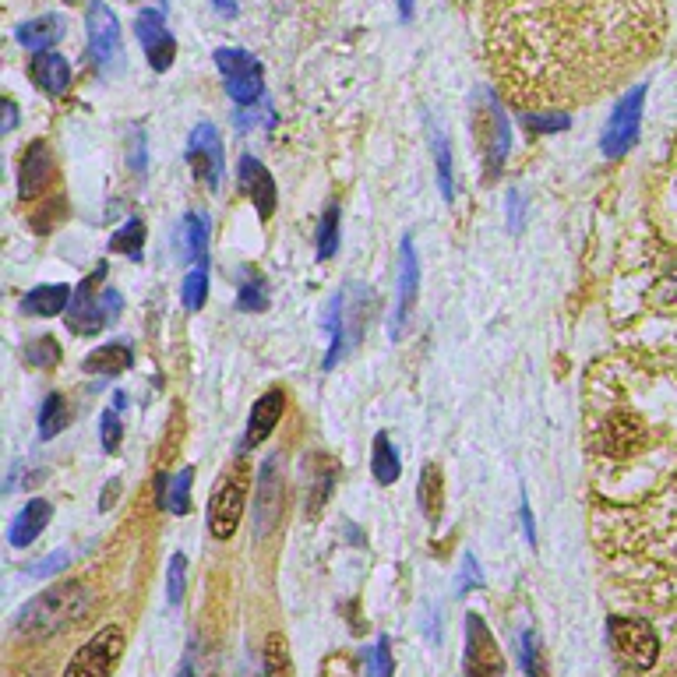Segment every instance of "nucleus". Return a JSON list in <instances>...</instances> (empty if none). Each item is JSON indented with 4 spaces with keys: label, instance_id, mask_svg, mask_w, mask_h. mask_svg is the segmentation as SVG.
<instances>
[{
    "label": "nucleus",
    "instance_id": "1",
    "mask_svg": "<svg viewBox=\"0 0 677 677\" xmlns=\"http://www.w3.org/2000/svg\"><path fill=\"white\" fill-rule=\"evenodd\" d=\"M653 0H487V53L519 106H575L639 60Z\"/></svg>",
    "mask_w": 677,
    "mask_h": 677
},
{
    "label": "nucleus",
    "instance_id": "2",
    "mask_svg": "<svg viewBox=\"0 0 677 677\" xmlns=\"http://www.w3.org/2000/svg\"><path fill=\"white\" fill-rule=\"evenodd\" d=\"M89 589L78 586V582H64V586H53L46 593H39L36 600H29L18 611L15 628L29 639H50V635L64 632V628L78 625L89 611Z\"/></svg>",
    "mask_w": 677,
    "mask_h": 677
},
{
    "label": "nucleus",
    "instance_id": "3",
    "mask_svg": "<svg viewBox=\"0 0 677 677\" xmlns=\"http://www.w3.org/2000/svg\"><path fill=\"white\" fill-rule=\"evenodd\" d=\"M473 131H477V149L484 159L487 180L501 177V166L508 159L512 149V124H508V113L501 106V99L491 89L477 92V113H473Z\"/></svg>",
    "mask_w": 677,
    "mask_h": 677
},
{
    "label": "nucleus",
    "instance_id": "4",
    "mask_svg": "<svg viewBox=\"0 0 677 677\" xmlns=\"http://www.w3.org/2000/svg\"><path fill=\"white\" fill-rule=\"evenodd\" d=\"M247 480H251V469L244 459H237V466L223 477V484L216 487L209 505V529L216 540H230L240 526V515H244V501H247Z\"/></svg>",
    "mask_w": 677,
    "mask_h": 677
},
{
    "label": "nucleus",
    "instance_id": "5",
    "mask_svg": "<svg viewBox=\"0 0 677 677\" xmlns=\"http://www.w3.org/2000/svg\"><path fill=\"white\" fill-rule=\"evenodd\" d=\"M607 635H611V649L618 653V660L632 670H649L660 656V639H656V628L649 621L611 618Z\"/></svg>",
    "mask_w": 677,
    "mask_h": 677
},
{
    "label": "nucleus",
    "instance_id": "6",
    "mask_svg": "<svg viewBox=\"0 0 677 677\" xmlns=\"http://www.w3.org/2000/svg\"><path fill=\"white\" fill-rule=\"evenodd\" d=\"M642 106H646V85H635L632 92L621 96V103L614 106L611 120L600 134V149L607 159H621L635 142H639V127H642Z\"/></svg>",
    "mask_w": 677,
    "mask_h": 677
},
{
    "label": "nucleus",
    "instance_id": "7",
    "mask_svg": "<svg viewBox=\"0 0 677 677\" xmlns=\"http://www.w3.org/2000/svg\"><path fill=\"white\" fill-rule=\"evenodd\" d=\"M120 656H124V632L117 625H106L85 642V649H78L75 660L67 663L64 677H110Z\"/></svg>",
    "mask_w": 677,
    "mask_h": 677
},
{
    "label": "nucleus",
    "instance_id": "8",
    "mask_svg": "<svg viewBox=\"0 0 677 677\" xmlns=\"http://www.w3.org/2000/svg\"><path fill=\"white\" fill-rule=\"evenodd\" d=\"M216 67L223 71L226 78V92L237 106H251L261 99V82H265V71L261 64L251 57L247 50H233V46H223L216 50Z\"/></svg>",
    "mask_w": 677,
    "mask_h": 677
},
{
    "label": "nucleus",
    "instance_id": "9",
    "mask_svg": "<svg viewBox=\"0 0 677 677\" xmlns=\"http://www.w3.org/2000/svg\"><path fill=\"white\" fill-rule=\"evenodd\" d=\"M505 656L480 614H466V677H501Z\"/></svg>",
    "mask_w": 677,
    "mask_h": 677
},
{
    "label": "nucleus",
    "instance_id": "10",
    "mask_svg": "<svg viewBox=\"0 0 677 677\" xmlns=\"http://www.w3.org/2000/svg\"><path fill=\"white\" fill-rule=\"evenodd\" d=\"M89 50L92 60L99 64V71H113L120 67V22L103 0H89Z\"/></svg>",
    "mask_w": 677,
    "mask_h": 677
},
{
    "label": "nucleus",
    "instance_id": "11",
    "mask_svg": "<svg viewBox=\"0 0 677 677\" xmlns=\"http://www.w3.org/2000/svg\"><path fill=\"white\" fill-rule=\"evenodd\" d=\"M187 159H191L194 173H198L205 184L219 187V180H223L226 156H223V138H219L216 127H212V124L194 127L191 138H187Z\"/></svg>",
    "mask_w": 677,
    "mask_h": 677
},
{
    "label": "nucleus",
    "instance_id": "12",
    "mask_svg": "<svg viewBox=\"0 0 677 677\" xmlns=\"http://www.w3.org/2000/svg\"><path fill=\"white\" fill-rule=\"evenodd\" d=\"M106 276V268L99 265L96 272H92L89 279H85L82 286H78V293H75V300H71V307H67V328L71 332H78V335H96L99 328L110 321V314H106V307H103V297L96 293V283L99 279Z\"/></svg>",
    "mask_w": 677,
    "mask_h": 677
},
{
    "label": "nucleus",
    "instance_id": "13",
    "mask_svg": "<svg viewBox=\"0 0 677 677\" xmlns=\"http://www.w3.org/2000/svg\"><path fill=\"white\" fill-rule=\"evenodd\" d=\"M417 290H420V261H417V247L413 237H402V254H399V300H395V314H392V339H399L410 311L417 304Z\"/></svg>",
    "mask_w": 677,
    "mask_h": 677
},
{
    "label": "nucleus",
    "instance_id": "14",
    "mask_svg": "<svg viewBox=\"0 0 677 677\" xmlns=\"http://www.w3.org/2000/svg\"><path fill=\"white\" fill-rule=\"evenodd\" d=\"M134 32H138V43H142L152 71H166L173 57H177V43H173L170 29H166L163 11H142L138 22H134Z\"/></svg>",
    "mask_w": 677,
    "mask_h": 677
},
{
    "label": "nucleus",
    "instance_id": "15",
    "mask_svg": "<svg viewBox=\"0 0 677 677\" xmlns=\"http://www.w3.org/2000/svg\"><path fill=\"white\" fill-rule=\"evenodd\" d=\"M283 508V480H279V455H268L258 477V498H254V519H258V536L279 522Z\"/></svg>",
    "mask_w": 677,
    "mask_h": 677
},
{
    "label": "nucleus",
    "instance_id": "16",
    "mask_svg": "<svg viewBox=\"0 0 677 677\" xmlns=\"http://www.w3.org/2000/svg\"><path fill=\"white\" fill-rule=\"evenodd\" d=\"M237 180H240V191L258 205V216L268 219L276 212V180L268 177V170L258 163L254 156H240L237 166Z\"/></svg>",
    "mask_w": 677,
    "mask_h": 677
},
{
    "label": "nucleus",
    "instance_id": "17",
    "mask_svg": "<svg viewBox=\"0 0 677 677\" xmlns=\"http://www.w3.org/2000/svg\"><path fill=\"white\" fill-rule=\"evenodd\" d=\"M50 180H53V156H50V149H46V142H32L29 152H25V159H22L18 194H22L25 201L39 198V194L50 187Z\"/></svg>",
    "mask_w": 677,
    "mask_h": 677
},
{
    "label": "nucleus",
    "instance_id": "18",
    "mask_svg": "<svg viewBox=\"0 0 677 677\" xmlns=\"http://www.w3.org/2000/svg\"><path fill=\"white\" fill-rule=\"evenodd\" d=\"M283 392L279 388H272V392H265L258 402H254L251 410V420H247V438L244 445H261V441L268 438V434L276 431L279 417H283Z\"/></svg>",
    "mask_w": 677,
    "mask_h": 677
},
{
    "label": "nucleus",
    "instance_id": "19",
    "mask_svg": "<svg viewBox=\"0 0 677 677\" xmlns=\"http://www.w3.org/2000/svg\"><path fill=\"white\" fill-rule=\"evenodd\" d=\"M29 71H32V78H36L39 89L50 92V96H64L67 85H71V67H67V60L53 50L36 53L32 64H29Z\"/></svg>",
    "mask_w": 677,
    "mask_h": 677
},
{
    "label": "nucleus",
    "instance_id": "20",
    "mask_svg": "<svg viewBox=\"0 0 677 677\" xmlns=\"http://www.w3.org/2000/svg\"><path fill=\"white\" fill-rule=\"evenodd\" d=\"M50 515H53V508L46 505V501H29V505L18 512V519L11 522V547H29L46 529Z\"/></svg>",
    "mask_w": 677,
    "mask_h": 677
},
{
    "label": "nucleus",
    "instance_id": "21",
    "mask_svg": "<svg viewBox=\"0 0 677 677\" xmlns=\"http://www.w3.org/2000/svg\"><path fill=\"white\" fill-rule=\"evenodd\" d=\"M60 36H64V22H60L57 15L32 18V22L18 25V43H22L25 50H36V53H46L50 46H57Z\"/></svg>",
    "mask_w": 677,
    "mask_h": 677
},
{
    "label": "nucleus",
    "instance_id": "22",
    "mask_svg": "<svg viewBox=\"0 0 677 677\" xmlns=\"http://www.w3.org/2000/svg\"><path fill=\"white\" fill-rule=\"evenodd\" d=\"M134 364V353L127 343H110V346H99V350H92L89 357L82 360V367L89 374H124L127 367Z\"/></svg>",
    "mask_w": 677,
    "mask_h": 677
},
{
    "label": "nucleus",
    "instance_id": "23",
    "mask_svg": "<svg viewBox=\"0 0 677 677\" xmlns=\"http://www.w3.org/2000/svg\"><path fill=\"white\" fill-rule=\"evenodd\" d=\"M67 304H71V290H67L64 283H57V286H39V290H32L29 297L22 300V311L36 314V318H53V314L67 311Z\"/></svg>",
    "mask_w": 677,
    "mask_h": 677
},
{
    "label": "nucleus",
    "instance_id": "24",
    "mask_svg": "<svg viewBox=\"0 0 677 677\" xmlns=\"http://www.w3.org/2000/svg\"><path fill=\"white\" fill-rule=\"evenodd\" d=\"M371 473L374 480H378L381 487L395 484L402 473V462L399 455H395L392 441H388V434H374V455H371Z\"/></svg>",
    "mask_w": 677,
    "mask_h": 677
},
{
    "label": "nucleus",
    "instance_id": "25",
    "mask_svg": "<svg viewBox=\"0 0 677 677\" xmlns=\"http://www.w3.org/2000/svg\"><path fill=\"white\" fill-rule=\"evenodd\" d=\"M184 254L194 261H205V254H209V216H205V212H187Z\"/></svg>",
    "mask_w": 677,
    "mask_h": 677
},
{
    "label": "nucleus",
    "instance_id": "26",
    "mask_svg": "<svg viewBox=\"0 0 677 677\" xmlns=\"http://www.w3.org/2000/svg\"><path fill=\"white\" fill-rule=\"evenodd\" d=\"M142 247H145V223L142 219H127L110 240V251L113 254H124V258L138 261L142 258Z\"/></svg>",
    "mask_w": 677,
    "mask_h": 677
},
{
    "label": "nucleus",
    "instance_id": "27",
    "mask_svg": "<svg viewBox=\"0 0 677 677\" xmlns=\"http://www.w3.org/2000/svg\"><path fill=\"white\" fill-rule=\"evenodd\" d=\"M180 297H184L187 311H201V307H205V300H209V261H198V265L187 272Z\"/></svg>",
    "mask_w": 677,
    "mask_h": 677
},
{
    "label": "nucleus",
    "instance_id": "28",
    "mask_svg": "<svg viewBox=\"0 0 677 677\" xmlns=\"http://www.w3.org/2000/svg\"><path fill=\"white\" fill-rule=\"evenodd\" d=\"M64 424H67V402L64 395L53 392L50 399L43 402V410H39V438L43 441L57 438V434L64 431Z\"/></svg>",
    "mask_w": 677,
    "mask_h": 677
},
{
    "label": "nucleus",
    "instance_id": "29",
    "mask_svg": "<svg viewBox=\"0 0 677 677\" xmlns=\"http://www.w3.org/2000/svg\"><path fill=\"white\" fill-rule=\"evenodd\" d=\"M522 124L533 134H558L572 127V117H568L565 110H529L522 113Z\"/></svg>",
    "mask_w": 677,
    "mask_h": 677
},
{
    "label": "nucleus",
    "instance_id": "30",
    "mask_svg": "<svg viewBox=\"0 0 677 677\" xmlns=\"http://www.w3.org/2000/svg\"><path fill=\"white\" fill-rule=\"evenodd\" d=\"M346 297L339 293V297L332 300V314H328V325H332V346H328V353H325V367L332 371L335 367V360L343 357V346H346V325H343V318H346Z\"/></svg>",
    "mask_w": 677,
    "mask_h": 677
},
{
    "label": "nucleus",
    "instance_id": "31",
    "mask_svg": "<svg viewBox=\"0 0 677 677\" xmlns=\"http://www.w3.org/2000/svg\"><path fill=\"white\" fill-rule=\"evenodd\" d=\"M434 163H438V184H441V194H445V201L455 198V173H452V149H448L445 134L434 131Z\"/></svg>",
    "mask_w": 677,
    "mask_h": 677
},
{
    "label": "nucleus",
    "instance_id": "32",
    "mask_svg": "<svg viewBox=\"0 0 677 677\" xmlns=\"http://www.w3.org/2000/svg\"><path fill=\"white\" fill-rule=\"evenodd\" d=\"M392 674H395L392 649H388V639L381 635L371 649H364V677H392Z\"/></svg>",
    "mask_w": 677,
    "mask_h": 677
},
{
    "label": "nucleus",
    "instance_id": "33",
    "mask_svg": "<svg viewBox=\"0 0 677 677\" xmlns=\"http://www.w3.org/2000/svg\"><path fill=\"white\" fill-rule=\"evenodd\" d=\"M191 480H194V469L184 466L177 477L170 480V491H166V508L173 515H184L191 508Z\"/></svg>",
    "mask_w": 677,
    "mask_h": 677
},
{
    "label": "nucleus",
    "instance_id": "34",
    "mask_svg": "<svg viewBox=\"0 0 677 677\" xmlns=\"http://www.w3.org/2000/svg\"><path fill=\"white\" fill-rule=\"evenodd\" d=\"M335 251H339V205H328L318 223V254L332 258Z\"/></svg>",
    "mask_w": 677,
    "mask_h": 677
},
{
    "label": "nucleus",
    "instance_id": "35",
    "mask_svg": "<svg viewBox=\"0 0 677 677\" xmlns=\"http://www.w3.org/2000/svg\"><path fill=\"white\" fill-rule=\"evenodd\" d=\"M420 505L427 508L431 522L438 519V512H441V473H438V466H424V473H420Z\"/></svg>",
    "mask_w": 677,
    "mask_h": 677
},
{
    "label": "nucleus",
    "instance_id": "36",
    "mask_svg": "<svg viewBox=\"0 0 677 677\" xmlns=\"http://www.w3.org/2000/svg\"><path fill=\"white\" fill-rule=\"evenodd\" d=\"M519 656H522V667H526L529 677H547V663H544V649H540V635L536 632H522L519 642Z\"/></svg>",
    "mask_w": 677,
    "mask_h": 677
},
{
    "label": "nucleus",
    "instance_id": "37",
    "mask_svg": "<svg viewBox=\"0 0 677 677\" xmlns=\"http://www.w3.org/2000/svg\"><path fill=\"white\" fill-rule=\"evenodd\" d=\"M25 357H29V364L36 367H57L60 360V346L53 335H39V339H32L29 346H25Z\"/></svg>",
    "mask_w": 677,
    "mask_h": 677
},
{
    "label": "nucleus",
    "instance_id": "38",
    "mask_svg": "<svg viewBox=\"0 0 677 677\" xmlns=\"http://www.w3.org/2000/svg\"><path fill=\"white\" fill-rule=\"evenodd\" d=\"M184 582H187V558L184 554H173L170 568H166V600H170V607H177L184 600Z\"/></svg>",
    "mask_w": 677,
    "mask_h": 677
},
{
    "label": "nucleus",
    "instance_id": "39",
    "mask_svg": "<svg viewBox=\"0 0 677 677\" xmlns=\"http://www.w3.org/2000/svg\"><path fill=\"white\" fill-rule=\"evenodd\" d=\"M265 670H268V677H286V674H290V660H286L283 635H268V642H265Z\"/></svg>",
    "mask_w": 677,
    "mask_h": 677
},
{
    "label": "nucleus",
    "instance_id": "40",
    "mask_svg": "<svg viewBox=\"0 0 677 677\" xmlns=\"http://www.w3.org/2000/svg\"><path fill=\"white\" fill-rule=\"evenodd\" d=\"M237 307H240V311H265V307H268L265 283H261L258 276H254V279H244V283H240Z\"/></svg>",
    "mask_w": 677,
    "mask_h": 677
},
{
    "label": "nucleus",
    "instance_id": "41",
    "mask_svg": "<svg viewBox=\"0 0 677 677\" xmlns=\"http://www.w3.org/2000/svg\"><path fill=\"white\" fill-rule=\"evenodd\" d=\"M120 406H124V399H117V410H106L103 413V448L106 452H117L120 448V438H124V427H120Z\"/></svg>",
    "mask_w": 677,
    "mask_h": 677
},
{
    "label": "nucleus",
    "instance_id": "42",
    "mask_svg": "<svg viewBox=\"0 0 677 677\" xmlns=\"http://www.w3.org/2000/svg\"><path fill=\"white\" fill-rule=\"evenodd\" d=\"M469 586H484V572H480V565H477V558H473V554H466V558H462L459 593H466Z\"/></svg>",
    "mask_w": 677,
    "mask_h": 677
},
{
    "label": "nucleus",
    "instance_id": "43",
    "mask_svg": "<svg viewBox=\"0 0 677 677\" xmlns=\"http://www.w3.org/2000/svg\"><path fill=\"white\" fill-rule=\"evenodd\" d=\"M67 561H71V554H67V551H57V554H50V558H43V561H39L36 568H29V572H25V575H32V579H43V575L60 572V568H64Z\"/></svg>",
    "mask_w": 677,
    "mask_h": 677
},
{
    "label": "nucleus",
    "instance_id": "44",
    "mask_svg": "<svg viewBox=\"0 0 677 677\" xmlns=\"http://www.w3.org/2000/svg\"><path fill=\"white\" fill-rule=\"evenodd\" d=\"M508 226L512 230H519L522 226V194H508Z\"/></svg>",
    "mask_w": 677,
    "mask_h": 677
},
{
    "label": "nucleus",
    "instance_id": "45",
    "mask_svg": "<svg viewBox=\"0 0 677 677\" xmlns=\"http://www.w3.org/2000/svg\"><path fill=\"white\" fill-rule=\"evenodd\" d=\"M522 526H526V540H529V544H536V526H533V515H529L526 498H522Z\"/></svg>",
    "mask_w": 677,
    "mask_h": 677
},
{
    "label": "nucleus",
    "instance_id": "46",
    "mask_svg": "<svg viewBox=\"0 0 677 677\" xmlns=\"http://www.w3.org/2000/svg\"><path fill=\"white\" fill-rule=\"evenodd\" d=\"M212 8H216L219 15L233 18V15H237V0H212Z\"/></svg>",
    "mask_w": 677,
    "mask_h": 677
},
{
    "label": "nucleus",
    "instance_id": "47",
    "mask_svg": "<svg viewBox=\"0 0 677 677\" xmlns=\"http://www.w3.org/2000/svg\"><path fill=\"white\" fill-rule=\"evenodd\" d=\"M15 124H18V113H15V103L8 99V103H4V131H11Z\"/></svg>",
    "mask_w": 677,
    "mask_h": 677
},
{
    "label": "nucleus",
    "instance_id": "48",
    "mask_svg": "<svg viewBox=\"0 0 677 677\" xmlns=\"http://www.w3.org/2000/svg\"><path fill=\"white\" fill-rule=\"evenodd\" d=\"M395 4H399L402 22H410V18H413V0H395Z\"/></svg>",
    "mask_w": 677,
    "mask_h": 677
},
{
    "label": "nucleus",
    "instance_id": "49",
    "mask_svg": "<svg viewBox=\"0 0 677 677\" xmlns=\"http://www.w3.org/2000/svg\"><path fill=\"white\" fill-rule=\"evenodd\" d=\"M177 677H194V663H191V660H184V663H180Z\"/></svg>",
    "mask_w": 677,
    "mask_h": 677
}]
</instances>
